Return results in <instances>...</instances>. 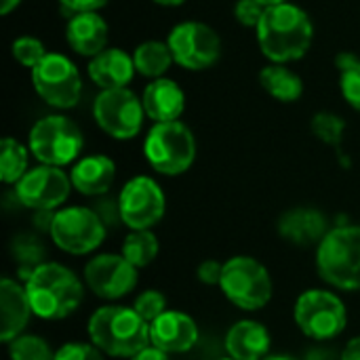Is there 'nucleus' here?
Returning <instances> with one entry per match:
<instances>
[{
  "label": "nucleus",
  "instance_id": "nucleus-1",
  "mask_svg": "<svg viewBox=\"0 0 360 360\" xmlns=\"http://www.w3.org/2000/svg\"><path fill=\"white\" fill-rule=\"evenodd\" d=\"M255 32L259 49L270 63H289L302 59L314 38L310 15L291 2L268 6Z\"/></svg>",
  "mask_w": 360,
  "mask_h": 360
},
{
  "label": "nucleus",
  "instance_id": "nucleus-2",
  "mask_svg": "<svg viewBox=\"0 0 360 360\" xmlns=\"http://www.w3.org/2000/svg\"><path fill=\"white\" fill-rule=\"evenodd\" d=\"M25 291L32 312L44 321H61L72 316L84 297L80 278L65 266L44 262L25 278Z\"/></svg>",
  "mask_w": 360,
  "mask_h": 360
},
{
  "label": "nucleus",
  "instance_id": "nucleus-3",
  "mask_svg": "<svg viewBox=\"0 0 360 360\" xmlns=\"http://www.w3.org/2000/svg\"><path fill=\"white\" fill-rule=\"evenodd\" d=\"M89 338L103 354L114 359H133L150 348V325L135 308L103 306L89 319Z\"/></svg>",
  "mask_w": 360,
  "mask_h": 360
},
{
  "label": "nucleus",
  "instance_id": "nucleus-4",
  "mask_svg": "<svg viewBox=\"0 0 360 360\" xmlns=\"http://www.w3.org/2000/svg\"><path fill=\"white\" fill-rule=\"evenodd\" d=\"M319 276L335 289L360 291V226H338L316 247Z\"/></svg>",
  "mask_w": 360,
  "mask_h": 360
},
{
  "label": "nucleus",
  "instance_id": "nucleus-5",
  "mask_svg": "<svg viewBox=\"0 0 360 360\" xmlns=\"http://www.w3.org/2000/svg\"><path fill=\"white\" fill-rule=\"evenodd\" d=\"M143 154L156 173L175 177L192 167L196 158V139L181 120L158 122L143 141Z\"/></svg>",
  "mask_w": 360,
  "mask_h": 360
},
{
  "label": "nucleus",
  "instance_id": "nucleus-6",
  "mask_svg": "<svg viewBox=\"0 0 360 360\" xmlns=\"http://www.w3.org/2000/svg\"><path fill=\"white\" fill-rule=\"evenodd\" d=\"M27 148L40 165L65 167L80 156L84 148V135L68 116L51 114L32 127Z\"/></svg>",
  "mask_w": 360,
  "mask_h": 360
},
{
  "label": "nucleus",
  "instance_id": "nucleus-7",
  "mask_svg": "<svg viewBox=\"0 0 360 360\" xmlns=\"http://www.w3.org/2000/svg\"><path fill=\"white\" fill-rule=\"evenodd\" d=\"M293 319L300 331L316 342H329L344 333L348 325V312L344 302L325 289L304 291L293 308Z\"/></svg>",
  "mask_w": 360,
  "mask_h": 360
},
{
  "label": "nucleus",
  "instance_id": "nucleus-8",
  "mask_svg": "<svg viewBox=\"0 0 360 360\" xmlns=\"http://www.w3.org/2000/svg\"><path fill=\"white\" fill-rule=\"evenodd\" d=\"M224 295L240 310H262L272 300V278L264 264L253 257L236 255L224 264L219 283Z\"/></svg>",
  "mask_w": 360,
  "mask_h": 360
},
{
  "label": "nucleus",
  "instance_id": "nucleus-9",
  "mask_svg": "<svg viewBox=\"0 0 360 360\" xmlns=\"http://www.w3.org/2000/svg\"><path fill=\"white\" fill-rule=\"evenodd\" d=\"M49 232L61 251L86 255L103 243L108 228L91 207H68L53 213Z\"/></svg>",
  "mask_w": 360,
  "mask_h": 360
},
{
  "label": "nucleus",
  "instance_id": "nucleus-10",
  "mask_svg": "<svg viewBox=\"0 0 360 360\" xmlns=\"http://www.w3.org/2000/svg\"><path fill=\"white\" fill-rule=\"evenodd\" d=\"M32 72L34 91L44 103L57 110H70L80 101L82 80L72 59L61 53H49Z\"/></svg>",
  "mask_w": 360,
  "mask_h": 360
},
{
  "label": "nucleus",
  "instance_id": "nucleus-11",
  "mask_svg": "<svg viewBox=\"0 0 360 360\" xmlns=\"http://www.w3.org/2000/svg\"><path fill=\"white\" fill-rule=\"evenodd\" d=\"M93 118L97 127L114 139H133L146 118L143 101L129 86L124 89H108L95 97Z\"/></svg>",
  "mask_w": 360,
  "mask_h": 360
},
{
  "label": "nucleus",
  "instance_id": "nucleus-12",
  "mask_svg": "<svg viewBox=\"0 0 360 360\" xmlns=\"http://www.w3.org/2000/svg\"><path fill=\"white\" fill-rule=\"evenodd\" d=\"M177 65L190 72L209 70L221 57V38L202 21H181L169 32L167 40Z\"/></svg>",
  "mask_w": 360,
  "mask_h": 360
},
{
  "label": "nucleus",
  "instance_id": "nucleus-13",
  "mask_svg": "<svg viewBox=\"0 0 360 360\" xmlns=\"http://www.w3.org/2000/svg\"><path fill=\"white\" fill-rule=\"evenodd\" d=\"M122 224L129 230H152L165 215L167 200L162 188L146 175L124 184L118 196Z\"/></svg>",
  "mask_w": 360,
  "mask_h": 360
},
{
  "label": "nucleus",
  "instance_id": "nucleus-14",
  "mask_svg": "<svg viewBox=\"0 0 360 360\" xmlns=\"http://www.w3.org/2000/svg\"><path fill=\"white\" fill-rule=\"evenodd\" d=\"M72 179L61 167L40 165L30 169L15 184V198L19 205L34 211H51L61 207L72 190Z\"/></svg>",
  "mask_w": 360,
  "mask_h": 360
},
{
  "label": "nucleus",
  "instance_id": "nucleus-15",
  "mask_svg": "<svg viewBox=\"0 0 360 360\" xmlns=\"http://www.w3.org/2000/svg\"><path fill=\"white\" fill-rule=\"evenodd\" d=\"M86 287L101 300H120L137 287V268L124 255L101 253L84 266Z\"/></svg>",
  "mask_w": 360,
  "mask_h": 360
},
{
  "label": "nucleus",
  "instance_id": "nucleus-16",
  "mask_svg": "<svg viewBox=\"0 0 360 360\" xmlns=\"http://www.w3.org/2000/svg\"><path fill=\"white\" fill-rule=\"evenodd\" d=\"M150 340L152 346L165 354H181L196 346L198 327L192 316L177 310H167L150 325Z\"/></svg>",
  "mask_w": 360,
  "mask_h": 360
},
{
  "label": "nucleus",
  "instance_id": "nucleus-17",
  "mask_svg": "<svg viewBox=\"0 0 360 360\" xmlns=\"http://www.w3.org/2000/svg\"><path fill=\"white\" fill-rule=\"evenodd\" d=\"M331 232L325 213L312 207H295L281 215L278 234L295 247H319Z\"/></svg>",
  "mask_w": 360,
  "mask_h": 360
},
{
  "label": "nucleus",
  "instance_id": "nucleus-18",
  "mask_svg": "<svg viewBox=\"0 0 360 360\" xmlns=\"http://www.w3.org/2000/svg\"><path fill=\"white\" fill-rule=\"evenodd\" d=\"M108 21L99 13H76L68 19L65 40L74 53L93 59L108 49Z\"/></svg>",
  "mask_w": 360,
  "mask_h": 360
},
{
  "label": "nucleus",
  "instance_id": "nucleus-19",
  "mask_svg": "<svg viewBox=\"0 0 360 360\" xmlns=\"http://www.w3.org/2000/svg\"><path fill=\"white\" fill-rule=\"evenodd\" d=\"M146 116L158 122H175L186 110V93L171 78L152 80L141 95Z\"/></svg>",
  "mask_w": 360,
  "mask_h": 360
},
{
  "label": "nucleus",
  "instance_id": "nucleus-20",
  "mask_svg": "<svg viewBox=\"0 0 360 360\" xmlns=\"http://www.w3.org/2000/svg\"><path fill=\"white\" fill-rule=\"evenodd\" d=\"M0 312H2V327L0 338L4 344H11L15 338L21 335V331L27 327L32 312L30 297L25 291V285H19L13 278H2L0 283Z\"/></svg>",
  "mask_w": 360,
  "mask_h": 360
},
{
  "label": "nucleus",
  "instance_id": "nucleus-21",
  "mask_svg": "<svg viewBox=\"0 0 360 360\" xmlns=\"http://www.w3.org/2000/svg\"><path fill=\"white\" fill-rule=\"evenodd\" d=\"M89 78L101 89H124L135 76V61L122 49H105L89 61Z\"/></svg>",
  "mask_w": 360,
  "mask_h": 360
},
{
  "label": "nucleus",
  "instance_id": "nucleus-22",
  "mask_svg": "<svg viewBox=\"0 0 360 360\" xmlns=\"http://www.w3.org/2000/svg\"><path fill=\"white\" fill-rule=\"evenodd\" d=\"M272 338L262 323L238 321L226 335V350L234 360H264L270 354Z\"/></svg>",
  "mask_w": 360,
  "mask_h": 360
},
{
  "label": "nucleus",
  "instance_id": "nucleus-23",
  "mask_svg": "<svg viewBox=\"0 0 360 360\" xmlns=\"http://www.w3.org/2000/svg\"><path fill=\"white\" fill-rule=\"evenodd\" d=\"M114 177H116V165L112 158L103 154L84 156L70 171L72 186L84 196H103L112 188Z\"/></svg>",
  "mask_w": 360,
  "mask_h": 360
},
{
  "label": "nucleus",
  "instance_id": "nucleus-24",
  "mask_svg": "<svg viewBox=\"0 0 360 360\" xmlns=\"http://www.w3.org/2000/svg\"><path fill=\"white\" fill-rule=\"evenodd\" d=\"M259 84L276 101L293 103L304 93V80L285 63H270L259 72Z\"/></svg>",
  "mask_w": 360,
  "mask_h": 360
},
{
  "label": "nucleus",
  "instance_id": "nucleus-25",
  "mask_svg": "<svg viewBox=\"0 0 360 360\" xmlns=\"http://www.w3.org/2000/svg\"><path fill=\"white\" fill-rule=\"evenodd\" d=\"M133 61H135V70L141 76L150 78V80L165 78L169 68L175 63L169 44L160 42V40H146V42H141L135 49V53H133Z\"/></svg>",
  "mask_w": 360,
  "mask_h": 360
},
{
  "label": "nucleus",
  "instance_id": "nucleus-26",
  "mask_svg": "<svg viewBox=\"0 0 360 360\" xmlns=\"http://www.w3.org/2000/svg\"><path fill=\"white\" fill-rule=\"evenodd\" d=\"M30 148L21 146L13 137H4L0 146V177L4 184H17L30 169H27V156Z\"/></svg>",
  "mask_w": 360,
  "mask_h": 360
},
{
  "label": "nucleus",
  "instance_id": "nucleus-27",
  "mask_svg": "<svg viewBox=\"0 0 360 360\" xmlns=\"http://www.w3.org/2000/svg\"><path fill=\"white\" fill-rule=\"evenodd\" d=\"M122 255L137 270L148 268L158 255V238H156V234L152 230H131V234L124 238Z\"/></svg>",
  "mask_w": 360,
  "mask_h": 360
},
{
  "label": "nucleus",
  "instance_id": "nucleus-28",
  "mask_svg": "<svg viewBox=\"0 0 360 360\" xmlns=\"http://www.w3.org/2000/svg\"><path fill=\"white\" fill-rule=\"evenodd\" d=\"M312 133L316 139H321L323 143L340 150L342 148V141H344V133H346V120L333 112H319L314 114L312 122Z\"/></svg>",
  "mask_w": 360,
  "mask_h": 360
},
{
  "label": "nucleus",
  "instance_id": "nucleus-29",
  "mask_svg": "<svg viewBox=\"0 0 360 360\" xmlns=\"http://www.w3.org/2000/svg\"><path fill=\"white\" fill-rule=\"evenodd\" d=\"M8 356L11 360H55V352L38 335H19L8 344Z\"/></svg>",
  "mask_w": 360,
  "mask_h": 360
},
{
  "label": "nucleus",
  "instance_id": "nucleus-30",
  "mask_svg": "<svg viewBox=\"0 0 360 360\" xmlns=\"http://www.w3.org/2000/svg\"><path fill=\"white\" fill-rule=\"evenodd\" d=\"M11 53H13V59L17 63H21L23 68L27 70H34L49 53L44 49V44L34 38V36H19L13 40V46H11Z\"/></svg>",
  "mask_w": 360,
  "mask_h": 360
},
{
  "label": "nucleus",
  "instance_id": "nucleus-31",
  "mask_svg": "<svg viewBox=\"0 0 360 360\" xmlns=\"http://www.w3.org/2000/svg\"><path fill=\"white\" fill-rule=\"evenodd\" d=\"M133 308L148 325H152L156 319H160L167 312V297L160 291L150 289V291H143L141 295H137Z\"/></svg>",
  "mask_w": 360,
  "mask_h": 360
},
{
  "label": "nucleus",
  "instance_id": "nucleus-32",
  "mask_svg": "<svg viewBox=\"0 0 360 360\" xmlns=\"http://www.w3.org/2000/svg\"><path fill=\"white\" fill-rule=\"evenodd\" d=\"M13 253H15V257L19 259V262H23L25 266H27V270H30V274H32V270L34 268H38L42 262V249H40V245L36 243V240H32V238H27V236H19V238H15V243H13Z\"/></svg>",
  "mask_w": 360,
  "mask_h": 360
},
{
  "label": "nucleus",
  "instance_id": "nucleus-33",
  "mask_svg": "<svg viewBox=\"0 0 360 360\" xmlns=\"http://www.w3.org/2000/svg\"><path fill=\"white\" fill-rule=\"evenodd\" d=\"M340 89H342V95H344L346 103L360 112V61L356 65H352L350 70L342 72Z\"/></svg>",
  "mask_w": 360,
  "mask_h": 360
},
{
  "label": "nucleus",
  "instance_id": "nucleus-34",
  "mask_svg": "<svg viewBox=\"0 0 360 360\" xmlns=\"http://www.w3.org/2000/svg\"><path fill=\"white\" fill-rule=\"evenodd\" d=\"M55 360H105L103 352L93 346V344H80V342H72L61 346L55 352Z\"/></svg>",
  "mask_w": 360,
  "mask_h": 360
},
{
  "label": "nucleus",
  "instance_id": "nucleus-35",
  "mask_svg": "<svg viewBox=\"0 0 360 360\" xmlns=\"http://www.w3.org/2000/svg\"><path fill=\"white\" fill-rule=\"evenodd\" d=\"M264 13H266V6L259 4L257 0H236V4H234V17L245 27L257 30Z\"/></svg>",
  "mask_w": 360,
  "mask_h": 360
},
{
  "label": "nucleus",
  "instance_id": "nucleus-36",
  "mask_svg": "<svg viewBox=\"0 0 360 360\" xmlns=\"http://www.w3.org/2000/svg\"><path fill=\"white\" fill-rule=\"evenodd\" d=\"M91 209L101 217V221L105 224V228H112V226H116V224H122V215H120V205H118V200L114 202V200H110V198H101V200H97Z\"/></svg>",
  "mask_w": 360,
  "mask_h": 360
},
{
  "label": "nucleus",
  "instance_id": "nucleus-37",
  "mask_svg": "<svg viewBox=\"0 0 360 360\" xmlns=\"http://www.w3.org/2000/svg\"><path fill=\"white\" fill-rule=\"evenodd\" d=\"M196 276H198V281L202 285H209V287L219 285L221 283V276H224V264H219L215 259H207V262H202L198 266Z\"/></svg>",
  "mask_w": 360,
  "mask_h": 360
},
{
  "label": "nucleus",
  "instance_id": "nucleus-38",
  "mask_svg": "<svg viewBox=\"0 0 360 360\" xmlns=\"http://www.w3.org/2000/svg\"><path fill=\"white\" fill-rule=\"evenodd\" d=\"M110 0H59L61 8L65 13L76 15V13H97L99 8H103Z\"/></svg>",
  "mask_w": 360,
  "mask_h": 360
},
{
  "label": "nucleus",
  "instance_id": "nucleus-39",
  "mask_svg": "<svg viewBox=\"0 0 360 360\" xmlns=\"http://www.w3.org/2000/svg\"><path fill=\"white\" fill-rule=\"evenodd\" d=\"M342 360H360V338H354L346 344L342 352Z\"/></svg>",
  "mask_w": 360,
  "mask_h": 360
},
{
  "label": "nucleus",
  "instance_id": "nucleus-40",
  "mask_svg": "<svg viewBox=\"0 0 360 360\" xmlns=\"http://www.w3.org/2000/svg\"><path fill=\"white\" fill-rule=\"evenodd\" d=\"M131 360H169V354H165L162 350L150 346V348H146L143 352H139L137 356H133Z\"/></svg>",
  "mask_w": 360,
  "mask_h": 360
},
{
  "label": "nucleus",
  "instance_id": "nucleus-41",
  "mask_svg": "<svg viewBox=\"0 0 360 360\" xmlns=\"http://www.w3.org/2000/svg\"><path fill=\"white\" fill-rule=\"evenodd\" d=\"M360 59L356 55H352V53H340L338 57H335V65L344 72V70H350L352 65H356Z\"/></svg>",
  "mask_w": 360,
  "mask_h": 360
},
{
  "label": "nucleus",
  "instance_id": "nucleus-42",
  "mask_svg": "<svg viewBox=\"0 0 360 360\" xmlns=\"http://www.w3.org/2000/svg\"><path fill=\"white\" fill-rule=\"evenodd\" d=\"M19 2H21V0H0V13H2V15H8L13 8L19 6Z\"/></svg>",
  "mask_w": 360,
  "mask_h": 360
},
{
  "label": "nucleus",
  "instance_id": "nucleus-43",
  "mask_svg": "<svg viewBox=\"0 0 360 360\" xmlns=\"http://www.w3.org/2000/svg\"><path fill=\"white\" fill-rule=\"evenodd\" d=\"M152 2H156V4H160V6H179V4H184L186 0H152Z\"/></svg>",
  "mask_w": 360,
  "mask_h": 360
},
{
  "label": "nucleus",
  "instance_id": "nucleus-44",
  "mask_svg": "<svg viewBox=\"0 0 360 360\" xmlns=\"http://www.w3.org/2000/svg\"><path fill=\"white\" fill-rule=\"evenodd\" d=\"M259 4H264L266 8L268 6H276V4H285V2H289V0H257Z\"/></svg>",
  "mask_w": 360,
  "mask_h": 360
},
{
  "label": "nucleus",
  "instance_id": "nucleus-45",
  "mask_svg": "<svg viewBox=\"0 0 360 360\" xmlns=\"http://www.w3.org/2000/svg\"><path fill=\"white\" fill-rule=\"evenodd\" d=\"M264 360H297L293 356H287V354H268Z\"/></svg>",
  "mask_w": 360,
  "mask_h": 360
},
{
  "label": "nucleus",
  "instance_id": "nucleus-46",
  "mask_svg": "<svg viewBox=\"0 0 360 360\" xmlns=\"http://www.w3.org/2000/svg\"><path fill=\"white\" fill-rule=\"evenodd\" d=\"M221 360H234V359H230V356H228V359H221Z\"/></svg>",
  "mask_w": 360,
  "mask_h": 360
}]
</instances>
